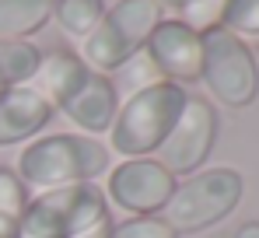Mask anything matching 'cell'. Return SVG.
<instances>
[{"label":"cell","mask_w":259,"mask_h":238,"mask_svg":"<svg viewBox=\"0 0 259 238\" xmlns=\"http://www.w3.org/2000/svg\"><path fill=\"white\" fill-rule=\"evenodd\" d=\"M109 168H112V151L105 147V140L84 133H42L21 147L14 165L21 182L35 193L98 182L109 175Z\"/></svg>","instance_id":"cell-2"},{"label":"cell","mask_w":259,"mask_h":238,"mask_svg":"<svg viewBox=\"0 0 259 238\" xmlns=\"http://www.w3.org/2000/svg\"><path fill=\"white\" fill-rule=\"evenodd\" d=\"M221 28H228L242 42H259V0H228Z\"/></svg>","instance_id":"cell-16"},{"label":"cell","mask_w":259,"mask_h":238,"mask_svg":"<svg viewBox=\"0 0 259 238\" xmlns=\"http://www.w3.org/2000/svg\"><path fill=\"white\" fill-rule=\"evenodd\" d=\"M203 88L224 109H245L259 95V63L252 46L231 35L228 28H214L203 35Z\"/></svg>","instance_id":"cell-7"},{"label":"cell","mask_w":259,"mask_h":238,"mask_svg":"<svg viewBox=\"0 0 259 238\" xmlns=\"http://www.w3.org/2000/svg\"><path fill=\"white\" fill-rule=\"evenodd\" d=\"M158 4H161V11H172L168 18H179L182 25H189L200 35L221 28L224 11H228V0H158Z\"/></svg>","instance_id":"cell-15"},{"label":"cell","mask_w":259,"mask_h":238,"mask_svg":"<svg viewBox=\"0 0 259 238\" xmlns=\"http://www.w3.org/2000/svg\"><path fill=\"white\" fill-rule=\"evenodd\" d=\"M214 144H217V109L207 98L189 95L179 123L172 126V133L165 137V144L158 147L154 158L161 161L175 179H186V175H193L207 165Z\"/></svg>","instance_id":"cell-9"},{"label":"cell","mask_w":259,"mask_h":238,"mask_svg":"<svg viewBox=\"0 0 259 238\" xmlns=\"http://www.w3.org/2000/svg\"><path fill=\"white\" fill-rule=\"evenodd\" d=\"M175 182L179 179L158 158H123L109 168L102 193L109 207L123 210L126 217H154L165 210Z\"/></svg>","instance_id":"cell-8"},{"label":"cell","mask_w":259,"mask_h":238,"mask_svg":"<svg viewBox=\"0 0 259 238\" xmlns=\"http://www.w3.org/2000/svg\"><path fill=\"white\" fill-rule=\"evenodd\" d=\"M161 18H165V11L158 0H116L105 7L98 25L81 39L77 56L91 70L116 77L130 60H137L144 53V46Z\"/></svg>","instance_id":"cell-4"},{"label":"cell","mask_w":259,"mask_h":238,"mask_svg":"<svg viewBox=\"0 0 259 238\" xmlns=\"http://www.w3.org/2000/svg\"><path fill=\"white\" fill-rule=\"evenodd\" d=\"M144 56L161 81L186 88L200 81V70H203V35L182 25L179 18H161L144 46Z\"/></svg>","instance_id":"cell-10"},{"label":"cell","mask_w":259,"mask_h":238,"mask_svg":"<svg viewBox=\"0 0 259 238\" xmlns=\"http://www.w3.org/2000/svg\"><path fill=\"white\" fill-rule=\"evenodd\" d=\"M112 221V207L98 182L46 189L28 200L21 214V238H77Z\"/></svg>","instance_id":"cell-6"},{"label":"cell","mask_w":259,"mask_h":238,"mask_svg":"<svg viewBox=\"0 0 259 238\" xmlns=\"http://www.w3.org/2000/svg\"><path fill=\"white\" fill-rule=\"evenodd\" d=\"M109 231H112V221H105V224H98V228H91V231H84L77 238H109Z\"/></svg>","instance_id":"cell-21"},{"label":"cell","mask_w":259,"mask_h":238,"mask_svg":"<svg viewBox=\"0 0 259 238\" xmlns=\"http://www.w3.org/2000/svg\"><path fill=\"white\" fill-rule=\"evenodd\" d=\"M245 182L242 172L221 165V168H200L186 179H179L172 196L161 210V221L172 228L175 235H196L221 224L224 217L235 214L242 203Z\"/></svg>","instance_id":"cell-5"},{"label":"cell","mask_w":259,"mask_h":238,"mask_svg":"<svg viewBox=\"0 0 259 238\" xmlns=\"http://www.w3.org/2000/svg\"><path fill=\"white\" fill-rule=\"evenodd\" d=\"M53 21L49 0H0V39L32 42Z\"/></svg>","instance_id":"cell-12"},{"label":"cell","mask_w":259,"mask_h":238,"mask_svg":"<svg viewBox=\"0 0 259 238\" xmlns=\"http://www.w3.org/2000/svg\"><path fill=\"white\" fill-rule=\"evenodd\" d=\"M105 7H109L105 0H49V11H53V21L60 25V32L77 42L98 25Z\"/></svg>","instance_id":"cell-14"},{"label":"cell","mask_w":259,"mask_h":238,"mask_svg":"<svg viewBox=\"0 0 259 238\" xmlns=\"http://www.w3.org/2000/svg\"><path fill=\"white\" fill-rule=\"evenodd\" d=\"M53 105L42 95L25 84V88H4L0 91V147L14 144H32L42 137L46 126L53 123Z\"/></svg>","instance_id":"cell-11"},{"label":"cell","mask_w":259,"mask_h":238,"mask_svg":"<svg viewBox=\"0 0 259 238\" xmlns=\"http://www.w3.org/2000/svg\"><path fill=\"white\" fill-rule=\"evenodd\" d=\"M235 238H259V221H245V224L235 231Z\"/></svg>","instance_id":"cell-20"},{"label":"cell","mask_w":259,"mask_h":238,"mask_svg":"<svg viewBox=\"0 0 259 238\" xmlns=\"http://www.w3.org/2000/svg\"><path fill=\"white\" fill-rule=\"evenodd\" d=\"M189 91L172 81H154L119 102V112L112 119V130L105 133V147L123 158H154L165 137L182 116Z\"/></svg>","instance_id":"cell-3"},{"label":"cell","mask_w":259,"mask_h":238,"mask_svg":"<svg viewBox=\"0 0 259 238\" xmlns=\"http://www.w3.org/2000/svg\"><path fill=\"white\" fill-rule=\"evenodd\" d=\"M0 238H21V224H18V217L0 214Z\"/></svg>","instance_id":"cell-19"},{"label":"cell","mask_w":259,"mask_h":238,"mask_svg":"<svg viewBox=\"0 0 259 238\" xmlns=\"http://www.w3.org/2000/svg\"><path fill=\"white\" fill-rule=\"evenodd\" d=\"M28 200H32V193H28V186L21 182V175H18L14 168H0V214L21 221Z\"/></svg>","instance_id":"cell-17"},{"label":"cell","mask_w":259,"mask_h":238,"mask_svg":"<svg viewBox=\"0 0 259 238\" xmlns=\"http://www.w3.org/2000/svg\"><path fill=\"white\" fill-rule=\"evenodd\" d=\"M42 67V49L35 42L0 39V91L32 84Z\"/></svg>","instance_id":"cell-13"},{"label":"cell","mask_w":259,"mask_h":238,"mask_svg":"<svg viewBox=\"0 0 259 238\" xmlns=\"http://www.w3.org/2000/svg\"><path fill=\"white\" fill-rule=\"evenodd\" d=\"M109 238H179L161 221V214H154V217H126V221H112V231Z\"/></svg>","instance_id":"cell-18"},{"label":"cell","mask_w":259,"mask_h":238,"mask_svg":"<svg viewBox=\"0 0 259 238\" xmlns=\"http://www.w3.org/2000/svg\"><path fill=\"white\" fill-rule=\"evenodd\" d=\"M32 88L53 105V112H63L84 137H105L112 130V119L119 112V91L116 81L91 70L74 49H49L42 53V67L32 81Z\"/></svg>","instance_id":"cell-1"}]
</instances>
